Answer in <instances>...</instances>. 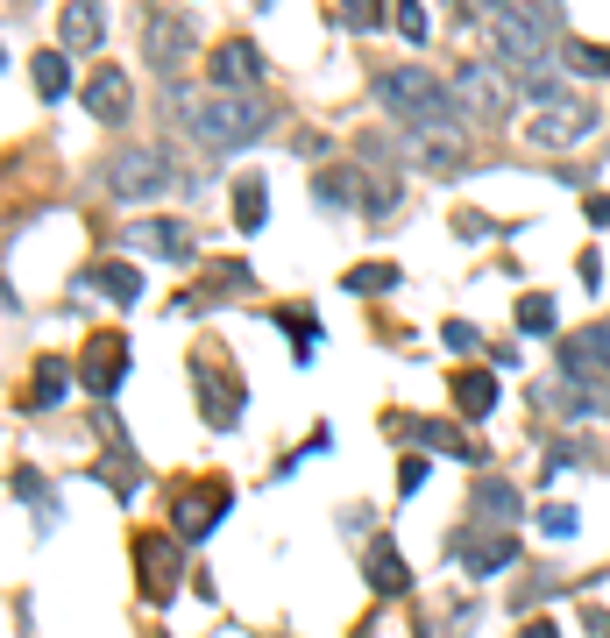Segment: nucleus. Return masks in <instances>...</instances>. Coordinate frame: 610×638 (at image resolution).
I'll return each mask as SVG.
<instances>
[{
	"mask_svg": "<svg viewBox=\"0 0 610 638\" xmlns=\"http://www.w3.org/2000/svg\"><path fill=\"white\" fill-rule=\"evenodd\" d=\"M589 135H596V100H582V93L540 100V107H532V121H525V142H532V149H575V142H589Z\"/></svg>",
	"mask_w": 610,
	"mask_h": 638,
	"instance_id": "nucleus-6",
	"label": "nucleus"
},
{
	"mask_svg": "<svg viewBox=\"0 0 610 638\" xmlns=\"http://www.w3.org/2000/svg\"><path fill=\"white\" fill-rule=\"evenodd\" d=\"M362 575H369V589H376V596H405V582H412V568H405V553H398L391 539H376V546H369V561H362Z\"/></svg>",
	"mask_w": 610,
	"mask_h": 638,
	"instance_id": "nucleus-17",
	"label": "nucleus"
},
{
	"mask_svg": "<svg viewBox=\"0 0 610 638\" xmlns=\"http://www.w3.org/2000/svg\"><path fill=\"white\" fill-rule=\"evenodd\" d=\"M100 178H107V192H114V199H157V192L178 178V164H171V149L142 142V149L107 156V164H100Z\"/></svg>",
	"mask_w": 610,
	"mask_h": 638,
	"instance_id": "nucleus-5",
	"label": "nucleus"
},
{
	"mask_svg": "<svg viewBox=\"0 0 610 638\" xmlns=\"http://www.w3.org/2000/svg\"><path fill=\"white\" fill-rule=\"evenodd\" d=\"M582 631H589V638H610V610L589 603V610H582Z\"/></svg>",
	"mask_w": 610,
	"mask_h": 638,
	"instance_id": "nucleus-40",
	"label": "nucleus"
},
{
	"mask_svg": "<svg viewBox=\"0 0 610 638\" xmlns=\"http://www.w3.org/2000/svg\"><path fill=\"white\" fill-rule=\"evenodd\" d=\"M348 291H355V298H384V291H398V263H362V270H348Z\"/></svg>",
	"mask_w": 610,
	"mask_h": 638,
	"instance_id": "nucleus-28",
	"label": "nucleus"
},
{
	"mask_svg": "<svg viewBox=\"0 0 610 638\" xmlns=\"http://www.w3.org/2000/svg\"><path fill=\"white\" fill-rule=\"evenodd\" d=\"M518 638H561V631H554V624H547V617H532V624H525V631H518Z\"/></svg>",
	"mask_w": 610,
	"mask_h": 638,
	"instance_id": "nucleus-42",
	"label": "nucleus"
},
{
	"mask_svg": "<svg viewBox=\"0 0 610 638\" xmlns=\"http://www.w3.org/2000/svg\"><path fill=\"white\" fill-rule=\"evenodd\" d=\"M575 525H582V518H575L568 504H547V511H540V532H547V539H575Z\"/></svg>",
	"mask_w": 610,
	"mask_h": 638,
	"instance_id": "nucleus-36",
	"label": "nucleus"
},
{
	"mask_svg": "<svg viewBox=\"0 0 610 638\" xmlns=\"http://www.w3.org/2000/svg\"><path fill=\"white\" fill-rule=\"evenodd\" d=\"M575 341H582V355H589L596 369H610V319H596V327H589V334H575Z\"/></svg>",
	"mask_w": 610,
	"mask_h": 638,
	"instance_id": "nucleus-33",
	"label": "nucleus"
},
{
	"mask_svg": "<svg viewBox=\"0 0 610 638\" xmlns=\"http://www.w3.org/2000/svg\"><path fill=\"white\" fill-rule=\"evenodd\" d=\"M454 227H462V242H497V234H504L490 213H454Z\"/></svg>",
	"mask_w": 610,
	"mask_h": 638,
	"instance_id": "nucleus-35",
	"label": "nucleus"
},
{
	"mask_svg": "<svg viewBox=\"0 0 610 638\" xmlns=\"http://www.w3.org/2000/svg\"><path fill=\"white\" fill-rule=\"evenodd\" d=\"M57 29H64V43H71V50H93L107 22H100V8H64V15H57Z\"/></svg>",
	"mask_w": 610,
	"mask_h": 638,
	"instance_id": "nucleus-27",
	"label": "nucleus"
},
{
	"mask_svg": "<svg viewBox=\"0 0 610 638\" xmlns=\"http://www.w3.org/2000/svg\"><path fill=\"white\" fill-rule=\"evenodd\" d=\"M454 553H462V568L483 582V575H504V568L518 561V539H511V532H462V539H454Z\"/></svg>",
	"mask_w": 610,
	"mask_h": 638,
	"instance_id": "nucleus-14",
	"label": "nucleus"
},
{
	"mask_svg": "<svg viewBox=\"0 0 610 638\" xmlns=\"http://www.w3.org/2000/svg\"><path fill=\"white\" fill-rule=\"evenodd\" d=\"M64 390H71V362H64V355H43V362H36V412L64 405Z\"/></svg>",
	"mask_w": 610,
	"mask_h": 638,
	"instance_id": "nucleus-22",
	"label": "nucleus"
},
{
	"mask_svg": "<svg viewBox=\"0 0 610 638\" xmlns=\"http://www.w3.org/2000/svg\"><path fill=\"white\" fill-rule=\"evenodd\" d=\"M121 242H128L135 256H157V263H192V256H199L192 220H135Z\"/></svg>",
	"mask_w": 610,
	"mask_h": 638,
	"instance_id": "nucleus-10",
	"label": "nucleus"
},
{
	"mask_svg": "<svg viewBox=\"0 0 610 638\" xmlns=\"http://www.w3.org/2000/svg\"><path fill=\"white\" fill-rule=\"evenodd\" d=\"M128 107H135V78H128L121 64H93V71H86V114L107 121V128H121Z\"/></svg>",
	"mask_w": 610,
	"mask_h": 638,
	"instance_id": "nucleus-11",
	"label": "nucleus"
},
{
	"mask_svg": "<svg viewBox=\"0 0 610 638\" xmlns=\"http://www.w3.org/2000/svg\"><path fill=\"white\" fill-rule=\"evenodd\" d=\"M369 100L391 107V114H405L412 135H462V128H469L454 86L426 78V64H391V71H376V78H369Z\"/></svg>",
	"mask_w": 610,
	"mask_h": 638,
	"instance_id": "nucleus-1",
	"label": "nucleus"
},
{
	"mask_svg": "<svg viewBox=\"0 0 610 638\" xmlns=\"http://www.w3.org/2000/svg\"><path fill=\"white\" fill-rule=\"evenodd\" d=\"M192 390H199V412L213 433H235L242 426V376L220 369V362H192Z\"/></svg>",
	"mask_w": 610,
	"mask_h": 638,
	"instance_id": "nucleus-8",
	"label": "nucleus"
},
{
	"mask_svg": "<svg viewBox=\"0 0 610 638\" xmlns=\"http://www.w3.org/2000/svg\"><path fill=\"white\" fill-rule=\"evenodd\" d=\"M79 376H86V390H93L100 405H107V397L121 390V376H128V341H121V334H93V341H86V362H79Z\"/></svg>",
	"mask_w": 610,
	"mask_h": 638,
	"instance_id": "nucleus-12",
	"label": "nucleus"
},
{
	"mask_svg": "<svg viewBox=\"0 0 610 638\" xmlns=\"http://www.w3.org/2000/svg\"><path fill=\"white\" fill-rule=\"evenodd\" d=\"M135 568L149 575V603H164V596L178 589V575H185V539H171V532H142V539H135Z\"/></svg>",
	"mask_w": 610,
	"mask_h": 638,
	"instance_id": "nucleus-9",
	"label": "nucleus"
},
{
	"mask_svg": "<svg viewBox=\"0 0 610 638\" xmlns=\"http://www.w3.org/2000/svg\"><path fill=\"white\" fill-rule=\"evenodd\" d=\"M391 22H398V29H405L412 43H426V36H433V15L419 8V0H398V15H391Z\"/></svg>",
	"mask_w": 610,
	"mask_h": 638,
	"instance_id": "nucleus-32",
	"label": "nucleus"
},
{
	"mask_svg": "<svg viewBox=\"0 0 610 638\" xmlns=\"http://www.w3.org/2000/svg\"><path fill=\"white\" fill-rule=\"evenodd\" d=\"M561 29H568L561 8H497V15L483 22V43H490V57H497L504 71L532 78V71H547V43H568Z\"/></svg>",
	"mask_w": 610,
	"mask_h": 638,
	"instance_id": "nucleus-3",
	"label": "nucleus"
},
{
	"mask_svg": "<svg viewBox=\"0 0 610 638\" xmlns=\"http://www.w3.org/2000/svg\"><path fill=\"white\" fill-rule=\"evenodd\" d=\"M554 319H561V312H554V298H547V291L518 298V327H525V334H554Z\"/></svg>",
	"mask_w": 610,
	"mask_h": 638,
	"instance_id": "nucleus-30",
	"label": "nucleus"
},
{
	"mask_svg": "<svg viewBox=\"0 0 610 638\" xmlns=\"http://www.w3.org/2000/svg\"><path fill=\"white\" fill-rule=\"evenodd\" d=\"M525 511V497H518V483H504V475H483L476 483V525H490V532H511V518Z\"/></svg>",
	"mask_w": 610,
	"mask_h": 638,
	"instance_id": "nucleus-15",
	"label": "nucleus"
},
{
	"mask_svg": "<svg viewBox=\"0 0 610 638\" xmlns=\"http://www.w3.org/2000/svg\"><path fill=\"white\" fill-rule=\"evenodd\" d=\"M199 50V15L192 8H142V64L178 78L185 57Z\"/></svg>",
	"mask_w": 610,
	"mask_h": 638,
	"instance_id": "nucleus-4",
	"label": "nucleus"
},
{
	"mask_svg": "<svg viewBox=\"0 0 610 638\" xmlns=\"http://www.w3.org/2000/svg\"><path fill=\"white\" fill-rule=\"evenodd\" d=\"M263 71H270V57H263L249 36H235V43H220V50H213V86H220V93H249Z\"/></svg>",
	"mask_w": 610,
	"mask_h": 638,
	"instance_id": "nucleus-13",
	"label": "nucleus"
},
{
	"mask_svg": "<svg viewBox=\"0 0 610 638\" xmlns=\"http://www.w3.org/2000/svg\"><path fill=\"white\" fill-rule=\"evenodd\" d=\"M398 199H405V185H398V178H376V185H362V213H369V220H384Z\"/></svg>",
	"mask_w": 610,
	"mask_h": 638,
	"instance_id": "nucleus-31",
	"label": "nucleus"
},
{
	"mask_svg": "<svg viewBox=\"0 0 610 638\" xmlns=\"http://www.w3.org/2000/svg\"><path fill=\"white\" fill-rule=\"evenodd\" d=\"M79 291H107L114 305H142V270L135 263H100L79 277Z\"/></svg>",
	"mask_w": 610,
	"mask_h": 638,
	"instance_id": "nucleus-18",
	"label": "nucleus"
},
{
	"mask_svg": "<svg viewBox=\"0 0 610 638\" xmlns=\"http://www.w3.org/2000/svg\"><path fill=\"white\" fill-rule=\"evenodd\" d=\"M561 57H568V71H582V78H610V43H582V36H568Z\"/></svg>",
	"mask_w": 610,
	"mask_h": 638,
	"instance_id": "nucleus-26",
	"label": "nucleus"
},
{
	"mask_svg": "<svg viewBox=\"0 0 610 638\" xmlns=\"http://www.w3.org/2000/svg\"><path fill=\"white\" fill-rule=\"evenodd\" d=\"M426 447H440V454H454V461H483V447L462 433V426H454V419H426V426H412Z\"/></svg>",
	"mask_w": 610,
	"mask_h": 638,
	"instance_id": "nucleus-21",
	"label": "nucleus"
},
{
	"mask_svg": "<svg viewBox=\"0 0 610 638\" xmlns=\"http://www.w3.org/2000/svg\"><path fill=\"white\" fill-rule=\"evenodd\" d=\"M277 327L298 341V348H291L298 362H313V355H320V319H305V312H277Z\"/></svg>",
	"mask_w": 610,
	"mask_h": 638,
	"instance_id": "nucleus-29",
	"label": "nucleus"
},
{
	"mask_svg": "<svg viewBox=\"0 0 610 638\" xmlns=\"http://www.w3.org/2000/svg\"><path fill=\"white\" fill-rule=\"evenodd\" d=\"M29 64H36V93H43V100H64V93H71V57H64V50H43V57H29Z\"/></svg>",
	"mask_w": 610,
	"mask_h": 638,
	"instance_id": "nucleus-23",
	"label": "nucleus"
},
{
	"mask_svg": "<svg viewBox=\"0 0 610 638\" xmlns=\"http://www.w3.org/2000/svg\"><path fill=\"white\" fill-rule=\"evenodd\" d=\"M440 341H447L454 355H476V348H483V334L469 327V319H447V327H440Z\"/></svg>",
	"mask_w": 610,
	"mask_h": 638,
	"instance_id": "nucleus-34",
	"label": "nucleus"
},
{
	"mask_svg": "<svg viewBox=\"0 0 610 638\" xmlns=\"http://www.w3.org/2000/svg\"><path fill=\"white\" fill-rule=\"evenodd\" d=\"M171 107L185 114V135L199 149H213V156H235V149H249L270 128V114L256 107V93H206V100H192L185 86H171Z\"/></svg>",
	"mask_w": 610,
	"mask_h": 638,
	"instance_id": "nucleus-2",
	"label": "nucleus"
},
{
	"mask_svg": "<svg viewBox=\"0 0 610 638\" xmlns=\"http://www.w3.org/2000/svg\"><path fill=\"white\" fill-rule=\"evenodd\" d=\"M263 220H270V185L263 178H235V227L263 234Z\"/></svg>",
	"mask_w": 610,
	"mask_h": 638,
	"instance_id": "nucleus-20",
	"label": "nucleus"
},
{
	"mask_svg": "<svg viewBox=\"0 0 610 638\" xmlns=\"http://www.w3.org/2000/svg\"><path fill=\"white\" fill-rule=\"evenodd\" d=\"M575 270H582V284H596V291H603V256H596V249H589V256H582Z\"/></svg>",
	"mask_w": 610,
	"mask_h": 638,
	"instance_id": "nucleus-41",
	"label": "nucleus"
},
{
	"mask_svg": "<svg viewBox=\"0 0 610 638\" xmlns=\"http://www.w3.org/2000/svg\"><path fill=\"white\" fill-rule=\"evenodd\" d=\"M419 483H426V461H405V468H398V497H412Z\"/></svg>",
	"mask_w": 610,
	"mask_h": 638,
	"instance_id": "nucleus-39",
	"label": "nucleus"
},
{
	"mask_svg": "<svg viewBox=\"0 0 610 638\" xmlns=\"http://www.w3.org/2000/svg\"><path fill=\"white\" fill-rule=\"evenodd\" d=\"M313 199L341 213V206H362V185H355V171H320L313 178Z\"/></svg>",
	"mask_w": 610,
	"mask_h": 638,
	"instance_id": "nucleus-25",
	"label": "nucleus"
},
{
	"mask_svg": "<svg viewBox=\"0 0 610 638\" xmlns=\"http://www.w3.org/2000/svg\"><path fill=\"white\" fill-rule=\"evenodd\" d=\"M199 291H206V298H242V291H256V270H249V263H213Z\"/></svg>",
	"mask_w": 610,
	"mask_h": 638,
	"instance_id": "nucleus-24",
	"label": "nucleus"
},
{
	"mask_svg": "<svg viewBox=\"0 0 610 638\" xmlns=\"http://www.w3.org/2000/svg\"><path fill=\"white\" fill-rule=\"evenodd\" d=\"M454 405H462V419H490L497 412V376L490 369H462L454 376Z\"/></svg>",
	"mask_w": 610,
	"mask_h": 638,
	"instance_id": "nucleus-19",
	"label": "nucleus"
},
{
	"mask_svg": "<svg viewBox=\"0 0 610 638\" xmlns=\"http://www.w3.org/2000/svg\"><path fill=\"white\" fill-rule=\"evenodd\" d=\"M341 29H384V8H362V0H348V8H341Z\"/></svg>",
	"mask_w": 610,
	"mask_h": 638,
	"instance_id": "nucleus-37",
	"label": "nucleus"
},
{
	"mask_svg": "<svg viewBox=\"0 0 610 638\" xmlns=\"http://www.w3.org/2000/svg\"><path fill=\"white\" fill-rule=\"evenodd\" d=\"M497 71H504V64H483V57L454 71V100H462V114H469V121H483V128L511 121V86H504Z\"/></svg>",
	"mask_w": 610,
	"mask_h": 638,
	"instance_id": "nucleus-7",
	"label": "nucleus"
},
{
	"mask_svg": "<svg viewBox=\"0 0 610 638\" xmlns=\"http://www.w3.org/2000/svg\"><path fill=\"white\" fill-rule=\"evenodd\" d=\"M227 504H235V490H227V483H206V497H178V539H206Z\"/></svg>",
	"mask_w": 610,
	"mask_h": 638,
	"instance_id": "nucleus-16",
	"label": "nucleus"
},
{
	"mask_svg": "<svg viewBox=\"0 0 610 638\" xmlns=\"http://www.w3.org/2000/svg\"><path fill=\"white\" fill-rule=\"evenodd\" d=\"M582 213H589V227H610V192H589Z\"/></svg>",
	"mask_w": 610,
	"mask_h": 638,
	"instance_id": "nucleus-38",
	"label": "nucleus"
}]
</instances>
